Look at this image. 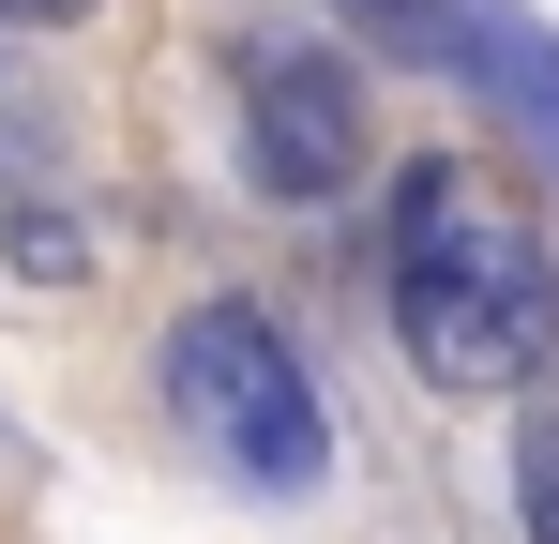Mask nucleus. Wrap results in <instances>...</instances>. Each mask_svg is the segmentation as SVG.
I'll list each match as a JSON object with an SVG mask.
<instances>
[{"mask_svg":"<svg viewBox=\"0 0 559 544\" xmlns=\"http://www.w3.org/2000/svg\"><path fill=\"white\" fill-rule=\"evenodd\" d=\"M92 0H0V31H76Z\"/></svg>","mask_w":559,"mask_h":544,"instance_id":"7","label":"nucleus"},{"mask_svg":"<svg viewBox=\"0 0 559 544\" xmlns=\"http://www.w3.org/2000/svg\"><path fill=\"white\" fill-rule=\"evenodd\" d=\"M439 61H454L530 152H559V31L530 0H439Z\"/></svg>","mask_w":559,"mask_h":544,"instance_id":"4","label":"nucleus"},{"mask_svg":"<svg viewBox=\"0 0 559 544\" xmlns=\"http://www.w3.org/2000/svg\"><path fill=\"white\" fill-rule=\"evenodd\" d=\"M364 46H393V61H439V0H333Z\"/></svg>","mask_w":559,"mask_h":544,"instance_id":"6","label":"nucleus"},{"mask_svg":"<svg viewBox=\"0 0 559 544\" xmlns=\"http://www.w3.org/2000/svg\"><path fill=\"white\" fill-rule=\"evenodd\" d=\"M167 409H182V439L212 453L242 499H302V484H333L318 363L287 348L258 303H197L182 333H167Z\"/></svg>","mask_w":559,"mask_h":544,"instance_id":"2","label":"nucleus"},{"mask_svg":"<svg viewBox=\"0 0 559 544\" xmlns=\"http://www.w3.org/2000/svg\"><path fill=\"white\" fill-rule=\"evenodd\" d=\"M514 515H530V544H559V363L514 393Z\"/></svg>","mask_w":559,"mask_h":544,"instance_id":"5","label":"nucleus"},{"mask_svg":"<svg viewBox=\"0 0 559 544\" xmlns=\"http://www.w3.org/2000/svg\"><path fill=\"white\" fill-rule=\"evenodd\" d=\"M227 91H242V181L273 212H318L333 181L364 167V76H348L333 31H242Z\"/></svg>","mask_w":559,"mask_h":544,"instance_id":"3","label":"nucleus"},{"mask_svg":"<svg viewBox=\"0 0 559 544\" xmlns=\"http://www.w3.org/2000/svg\"><path fill=\"white\" fill-rule=\"evenodd\" d=\"M378 303H393V348L424 393H530L559 363V243L484 152H424L393 181Z\"/></svg>","mask_w":559,"mask_h":544,"instance_id":"1","label":"nucleus"}]
</instances>
